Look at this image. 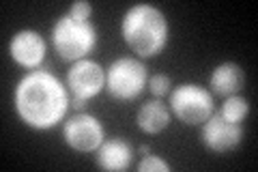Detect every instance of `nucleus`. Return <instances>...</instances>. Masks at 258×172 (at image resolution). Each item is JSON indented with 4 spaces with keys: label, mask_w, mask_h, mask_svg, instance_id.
I'll use <instances>...</instances> for the list:
<instances>
[{
    "label": "nucleus",
    "mask_w": 258,
    "mask_h": 172,
    "mask_svg": "<svg viewBox=\"0 0 258 172\" xmlns=\"http://www.w3.org/2000/svg\"><path fill=\"white\" fill-rule=\"evenodd\" d=\"M170 119H172L170 108L159 99H149L147 103H142L138 108V114H136V123H138L140 132L149 136H157L164 129H168Z\"/></svg>",
    "instance_id": "12"
},
{
    "label": "nucleus",
    "mask_w": 258,
    "mask_h": 172,
    "mask_svg": "<svg viewBox=\"0 0 258 172\" xmlns=\"http://www.w3.org/2000/svg\"><path fill=\"white\" fill-rule=\"evenodd\" d=\"M120 35L125 45L138 59H155L168 45L170 26L164 11L153 5H134L127 9L120 22Z\"/></svg>",
    "instance_id": "2"
},
{
    "label": "nucleus",
    "mask_w": 258,
    "mask_h": 172,
    "mask_svg": "<svg viewBox=\"0 0 258 172\" xmlns=\"http://www.w3.org/2000/svg\"><path fill=\"white\" fill-rule=\"evenodd\" d=\"M95 166L101 170H110V172H123L129 170L134 161V149L132 144L125 142L123 138H110L103 140V144L95 151Z\"/></svg>",
    "instance_id": "10"
},
{
    "label": "nucleus",
    "mask_w": 258,
    "mask_h": 172,
    "mask_svg": "<svg viewBox=\"0 0 258 172\" xmlns=\"http://www.w3.org/2000/svg\"><path fill=\"white\" fill-rule=\"evenodd\" d=\"M209 91L217 97H230V95H239L245 86V73L241 69L239 63H232V61H226L220 63L217 67L213 69L211 78H209Z\"/></svg>",
    "instance_id": "11"
},
{
    "label": "nucleus",
    "mask_w": 258,
    "mask_h": 172,
    "mask_svg": "<svg viewBox=\"0 0 258 172\" xmlns=\"http://www.w3.org/2000/svg\"><path fill=\"white\" fill-rule=\"evenodd\" d=\"M147 86L153 97H164L172 91V80H170V76H166V73H155V76L149 78Z\"/></svg>",
    "instance_id": "15"
},
{
    "label": "nucleus",
    "mask_w": 258,
    "mask_h": 172,
    "mask_svg": "<svg viewBox=\"0 0 258 172\" xmlns=\"http://www.w3.org/2000/svg\"><path fill=\"white\" fill-rule=\"evenodd\" d=\"M86 105H88L86 99H76V97H71V108L76 112H86Z\"/></svg>",
    "instance_id": "17"
},
{
    "label": "nucleus",
    "mask_w": 258,
    "mask_h": 172,
    "mask_svg": "<svg viewBox=\"0 0 258 172\" xmlns=\"http://www.w3.org/2000/svg\"><path fill=\"white\" fill-rule=\"evenodd\" d=\"M168 108L181 123L189 127H198L215 112V99L209 88L194 84V82H185L170 91Z\"/></svg>",
    "instance_id": "5"
},
{
    "label": "nucleus",
    "mask_w": 258,
    "mask_h": 172,
    "mask_svg": "<svg viewBox=\"0 0 258 172\" xmlns=\"http://www.w3.org/2000/svg\"><path fill=\"white\" fill-rule=\"evenodd\" d=\"M69 15L74 20H80V22H91V15H93V5L86 3V0H78L69 7Z\"/></svg>",
    "instance_id": "16"
},
{
    "label": "nucleus",
    "mask_w": 258,
    "mask_h": 172,
    "mask_svg": "<svg viewBox=\"0 0 258 172\" xmlns=\"http://www.w3.org/2000/svg\"><path fill=\"white\" fill-rule=\"evenodd\" d=\"M45 39L32 28L18 30L9 41V56L13 63L30 71L41 67V63L45 61Z\"/></svg>",
    "instance_id": "9"
},
{
    "label": "nucleus",
    "mask_w": 258,
    "mask_h": 172,
    "mask_svg": "<svg viewBox=\"0 0 258 172\" xmlns=\"http://www.w3.org/2000/svg\"><path fill=\"white\" fill-rule=\"evenodd\" d=\"M138 153H140L142 157H144V155H149V153H151V146H149V144H142L140 149H138Z\"/></svg>",
    "instance_id": "18"
},
{
    "label": "nucleus",
    "mask_w": 258,
    "mask_h": 172,
    "mask_svg": "<svg viewBox=\"0 0 258 172\" xmlns=\"http://www.w3.org/2000/svg\"><path fill=\"white\" fill-rule=\"evenodd\" d=\"M52 45L64 63L84 61L97 45V28L93 22H80L64 13L52 26Z\"/></svg>",
    "instance_id": "3"
},
{
    "label": "nucleus",
    "mask_w": 258,
    "mask_h": 172,
    "mask_svg": "<svg viewBox=\"0 0 258 172\" xmlns=\"http://www.w3.org/2000/svg\"><path fill=\"white\" fill-rule=\"evenodd\" d=\"M200 127H203L200 129V140L211 153L217 155L232 153L243 142V125L224 121L217 112H213Z\"/></svg>",
    "instance_id": "8"
},
{
    "label": "nucleus",
    "mask_w": 258,
    "mask_h": 172,
    "mask_svg": "<svg viewBox=\"0 0 258 172\" xmlns=\"http://www.w3.org/2000/svg\"><path fill=\"white\" fill-rule=\"evenodd\" d=\"M64 84H67L71 97L88 101L106 88V69L91 59L71 63L67 76H64Z\"/></svg>",
    "instance_id": "7"
},
{
    "label": "nucleus",
    "mask_w": 258,
    "mask_h": 172,
    "mask_svg": "<svg viewBox=\"0 0 258 172\" xmlns=\"http://www.w3.org/2000/svg\"><path fill=\"white\" fill-rule=\"evenodd\" d=\"M149 84V69L140 59L120 56L106 69V91L116 101H132Z\"/></svg>",
    "instance_id": "4"
},
{
    "label": "nucleus",
    "mask_w": 258,
    "mask_h": 172,
    "mask_svg": "<svg viewBox=\"0 0 258 172\" xmlns=\"http://www.w3.org/2000/svg\"><path fill=\"white\" fill-rule=\"evenodd\" d=\"M136 170L138 172H170L172 166L168 163L164 157H157V155H144L142 161L136 166Z\"/></svg>",
    "instance_id": "14"
},
{
    "label": "nucleus",
    "mask_w": 258,
    "mask_h": 172,
    "mask_svg": "<svg viewBox=\"0 0 258 172\" xmlns=\"http://www.w3.org/2000/svg\"><path fill=\"white\" fill-rule=\"evenodd\" d=\"M13 103L24 125L39 132L60 125L71 108L67 84L47 69L28 71L15 86Z\"/></svg>",
    "instance_id": "1"
},
{
    "label": "nucleus",
    "mask_w": 258,
    "mask_h": 172,
    "mask_svg": "<svg viewBox=\"0 0 258 172\" xmlns=\"http://www.w3.org/2000/svg\"><path fill=\"white\" fill-rule=\"evenodd\" d=\"M62 140L78 153H95L106 140V129L93 114L78 112L62 123Z\"/></svg>",
    "instance_id": "6"
},
{
    "label": "nucleus",
    "mask_w": 258,
    "mask_h": 172,
    "mask_svg": "<svg viewBox=\"0 0 258 172\" xmlns=\"http://www.w3.org/2000/svg\"><path fill=\"white\" fill-rule=\"evenodd\" d=\"M217 114H220L224 121H228V123H243L245 117L249 114V103H247L245 97L230 95V97H226L224 99L222 108L217 110Z\"/></svg>",
    "instance_id": "13"
}]
</instances>
